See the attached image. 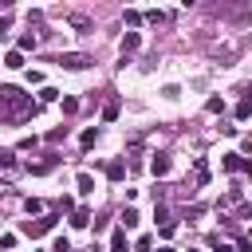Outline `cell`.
Masks as SVG:
<instances>
[{"label":"cell","mask_w":252,"mask_h":252,"mask_svg":"<svg viewBox=\"0 0 252 252\" xmlns=\"http://www.w3.org/2000/svg\"><path fill=\"white\" fill-rule=\"evenodd\" d=\"M110 252H130V240H126V228L118 224L114 236H110Z\"/></svg>","instance_id":"8992f818"},{"label":"cell","mask_w":252,"mask_h":252,"mask_svg":"<svg viewBox=\"0 0 252 252\" xmlns=\"http://www.w3.org/2000/svg\"><path fill=\"white\" fill-rule=\"evenodd\" d=\"M240 169H244V173L252 177V158H244V165H240Z\"/></svg>","instance_id":"4316f807"},{"label":"cell","mask_w":252,"mask_h":252,"mask_svg":"<svg viewBox=\"0 0 252 252\" xmlns=\"http://www.w3.org/2000/svg\"><path fill=\"white\" fill-rule=\"evenodd\" d=\"M205 110H209V114H220V110H224V98H209Z\"/></svg>","instance_id":"ffe728a7"},{"label":"cell","mask_w":252,"mask_h":252,"mask_svg":"<svg viewBox=\"0 0 252 252\" xmlns=\"http://www.w3.org/2000/svg\"><path fill=\"white\" fill-rule=\"evenodd\" d=\"M71 224H75V228H87V224H91V209H87V205L71 209Z\"/></svg>","instance_id":"ba28073f"},{"label":"cell","mask_w":252,"mask_h":252,"mask_svg":"<svg viewBox=\"0 0 252 252\" xmlns=\"http://www.w3.org/2000/svg\"><path fill=\"white\" fill-rule=\"evenodd\" d=\"M4 67H8V71H20V67H24V51H16V47L4 51Z\"/></svg>","instance_id":"9c48e42d"},{"label":"cell","mask_w":252,"mask_h":252,"mask_svg":"<svg viewBox=\"0 0 252 252\" xmlns=\"http://www.w3.org/2000/svg\"><path fill=\"white\" fill-rule=\"evenodd\" d=\"M55 220H59V213H43V217H35V220H24V232H28V236H43V232L55 228Z\"/></svg>","instance_id":"7a4b0ae2"},{"label":"cell","mask_w":252,"mask_h":252,"mask_svg":"<svg viewBox=\"0 0 252 252\" xmlns=\"http://www.w3.org/2000/svg\"><path fill=\"white\" fill-rule=\"evenodd\" d=\"M240 165H244V158H240V154H224V158H220V169H228V173H236Z\"/></svg>","instance_id":"30bf717a"},{"label":"cell","mask_w":252,"mask_h":252,"mask_svg":"<svg viewBox=\"0 0 252 252\" xmlns=\"http://www.w3.org/2000/svg\"><path fill=\"white\" fill-rule=\"evenodd\" d=\"M209 244H213V252H232V244H224V240H220V236H213V240H209Z\"/></svg>","instance_id":"cb8c5ba5"},{"label":"cell","mask_w":252,"mask_h":252,"mask_svg":"<svg viewBox=\"0 0 252 252\" xmlns=\"http://www.w3.org/2000/svg\"><path fill=\"white\" fill-rule=\"evenodd\" d=\"M39 110V102L32 94H24L20 87H0V122H24Z\"/></svg>","instance_id":"6da1fadb"},{"label":"cell","mask_w":252,"mask_h":252,"mask_svg":"<svg viewBox=\"0 0 252 252\" xmlns=\"http://www.w3.org/2000/svg\"><path fill=\"white\" fill-rule=\"evenodd\" d=\"M142 20H146V16H142V12H134V8H126V24H130V28H138V24H142Z\"/></svg>","instance_id":"ac0fdd59"},{"label":"cell","mask_w":252,"mask_h":252,"mask_svg":"<svg viewBox=\"0 0 252 252\" xmlns=\"http://www.w3.org/2000/svg\"><path fill=\"white\" fill-rule=\"evenodd\" d=\"M158 252H173V248H169V244H161V248H158Z\"/></svg>","instance_id":"83f0119b"},{"label":"cell","mask_w":252,"mask_h":252,"mask_svg":"<svg viewBox=\"0 0 252 252\" xmlns=\"http://www.w3.org/2000/svg\"><path fill=\"white\" fill-rule=\"evenodd\" d=\"M32 47H35V35H32V32H24V35L16 39V51H32Z\"/></svg>","instance_id":"9a60e30c"},{"label":"cell","mask_w":252,"mask_h":252,"mask_svg":"<svg viewBox=\"0 0 252 252\" xmlns=\"http://www.w3.org/2000/svg\"><path fill=\"white\" fill-rule=\"evenodd\" d=\"M244 102H248V106H252V94H248V98H244Z\"/></svg>","instance_id":"f546056e"},{"label":"cell","mask_w":252,"mask_h":252,"mask_svg":"<svg viewBox=\"0 0 252 252\" xmlns=\"http://www.w3.org/2000/svg\"><path fill=\"white\" fill-rule=\"evenodd\" d=\"M118 220H122V228H138V220H142V217H138V209H122V213H118Z\"/></svg>","instance_id":"7c38bea8"},{"label":"cell","mask_w":252,"mask_h":252,"mask_svg":"<svg viewBox=\"0 0 252 252\" xmlns=\"http://www.w3.org/2000/svg\"><path fill=\"white\" fill-rule=\"evenodd\" d=\"M248 244H252V228H248Z\"/></svg>","instance_id":"f1b7e54d"},{"label":"cell","mask_w":252,"mask_h":252,"mask_svg":"<svg viewBox=\"0 0 252 252\" xmlns=\"http://www.w3.org/2000/svg\"><path fill=\"white\" fill-rule=\"evenodd\" d=\"M59 67H67V71H83V67H91V55H79V51L59 55Z\"/></svg>","instance_id":"3957f363"},{"label":"cell","mask_w":252,"mask_h":252,"mask_svg":"<svg viewBox=\"0 0 252 252\" xmlns=\"http://www.w3.org/2000/svg\"><path fill=\"white\" fill-rule=\"evenodd\" d=\"M24 209H28V213H35V217H39V213H43V201H35V197H28V201H24Z\"/></svg>","instance_id":"44dd1931"},{"label":"cell","mask_w":252,"mask_h":252,"mask_svg":"<svg viewBox=\"0 0 252 252\" xmlns=\"http://www.w3.org/2000/svg\"><path fill=\"white\" fill-rule=\"evenodd\" d=\"M154 220H158V228H161V224H173V220H169V209H165L161 201H154Z\"/></svg>","instance_id":"4fadbf2b"},{"label":"cell","mask_w":252,"mask_h":252,"mask_svg":"<svg viewBox=\"0 0 252 252\" xmlns=\"http://www.w3.org/2000/svg\"><path fill=\"white\" fill-rule=\"evenodd\" d=\"M55 98H59L55 87H43V91H39V102H55Z\"/></svg>","instance_id":"d6986e66"},{"label":"cell","mask_w":252,"mask_h":252,"mask_svg":"<svg viewBox=\"0 0 252 252\" xmlns=\"http://www.w3.org/2000/svg\"><path fill=\"white\" fill-rule=\"evenodd\" d=\"M59 102H63V114H75V110H79V102H75V98H59Z\"/></svg>","instance_id":"d4e9b609"},{"label":"cell","mask_w":252,"mask_h":252,"mask_svg":"<svg viewBox=\"0 0 252 252\" xmlns=\"http://www.w3.org/2000/svg\"><path fill=\"white\" fill-rule=\"evenodd\" d=\"M0 67H4V59H0Z\"/></svg>","instance_id":"1f68e13d"},{"label":"cell","mask_w":252,"mask_h":252,"mask_svg":"<svg viewBox=\"0 0 252 252\" xmlns=\"http://www.w3.org/2000/svg\"><path fill=\"white\" fill-rule=\"evenodd\" d=\"M138 47H142V32H126V35H122V59L134 55Z\"/></svg>","instance_id":"5b68a950"},{"label":"cell","mask_w":252,"mask_h":252,"mask_svg":"<svg viewBox=\"0 0 252 252\" xmlns=\"http://www.w3.org/2000/svg\"><path fill=\"white\" fill-rule=\"evenodd\" d=\"M189 252H197V248H189Z\"/></svg>","instance_id":"4dcf8cb0"},{"label":"cell","mask_w":252,"mask_h":252,"mask_svg":"<svg viewBox=\"0 0 252 252\" xmlns=\"http://www.w3.org/2000/svg\"><path fill=\"white\" fill-rule=\"evenodd\" d=\"M193 181H197V185H209V161H205V158L193 161Z\"/></svg>","instance_id":"52a82bcc"},{"label":"cell","mask_w":252,"mask_h":252,"mask_svg":"<svg viewBox=\"0 0 252 252\" xmlns=\"http://www.w3.org/2000/svg\"><path fill=\"white\" fill-rule=\"evenodd\" d=\"M0 248H4V252L16 248V232H0Z\"/></svg>","instance_id":"7402d4cb"},{"label":"cell","mask_w":252,"mask_h":252,"mask_svg":"<svg viewBox=\"0 0 252 252\" xmlns=\"http://www.w3.org/2000/svg\"><path fill=\"white\" fill-rule=\"evenodd\" d=\"M51 252H71V240H67V236H55V244H51Z\"/></svg>","instance_id":"603a6c76"},{"label":"cell","mask_w":252,"mask_h":252,"mask_svg":"<svg viewBox=\"0 0 252 252\" xmlns=\"http://www.w3.org/2000/svg\"><path fill=\"white\" fill-rule=\"evenodd\" d=\"M79 142H83V150H91V146H94V142H98V130H94V126H87V130H83V138H79Z\"/></svg>","instance_id":"2e32d148"},{"label":"cell","mask_w":252,"mask_h":252,"mask_svg":"<svg viewBox=\"0 0 252 252\" xmlns=\"http://www.w3.org/2000/svg\"><path fill=\"white\" fill-rule=\"evenodd\" d=\"M106 177H110V181H122V177H126V165H122L118 158H114V161H106Z\"/></svg>","instance_id":"8fae6325"},{"label":"cell","mask_w":252,"mask_h":252,"mask_svg":"<svg viewBox=\"0 0 252 252\" xmlns=\"http://www.w3.org/2000/svg\"><path fill=\"white\" fill-rule=\"evenodd\" d=\"M169 165H173V161H169V154H154V158H150V173H154V177H165V173H169Z\"/></svg>","instance_id":"277c9868"},{"label":"cell","mask_w":252,"mask_h":252,"mask_svg":"<svg viewBox=\"0 0 252 252\" xmlns=\"http://www.w3.org/2000/svg\"><path fill=\"white\" fill-rule=\"evenodd\" d=\"M114 118H118V102H106L102 106V122H114Z\"/></svg>","instance_id":"e0dca14e"},{"label":"cell","mask_w":252,"mask_h":252,"mask_svg":"<svg viewBox=\"0 0 252 252\" xmlns=\"http://www.w3.org/2000/svg\"><path fill=\"white\" fill-rule=\"evenodd\" d=\"M75 185H79V193H94V177H91V173H79Z\"/></svg>","instance_id":"5bb4252c"},{"label":"cell","mask_w":252,"mask_h":252,"mask_svg":"<svg viewBox=\"0 0 252 252\" xmlns=\"http://www.w3.org/2000/svg\"><path fill=\"white\" fill-rule=\"evenodd\" d=\"M240 146H244V154H252V134H244V138H240Z\"/></svg>","instance_id":"484cf974"}]
</instances>
